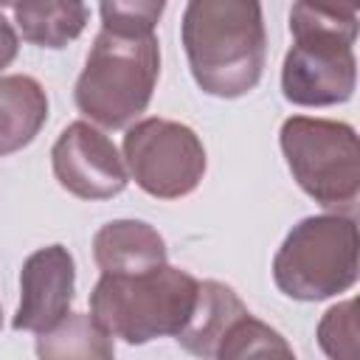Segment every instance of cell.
Returning <instances> with one entry per match:
<instances>
[{
    "instance_id": "obj_1",
    "label": "cell",
    "mask_w": 360,
    "mask_h": 360,
    "mask_svg": "<svg viewBox=\"0 0 360 360\" xmlns=\"http://www.w3.org/2000/svg\"><path fill=\"white\" fill-rule=\"evenodd\" d=\"M180 42L197 87L214 98L256 90L267 62L262 0H188Z\"/></svg>"
},
{
    "instance_id": "obj_2",
    "label": "cell",
    "mask_w": 360,
    "mask_h": 360,
    "mask_svg": "<svg viewBox=\"0 0 360 360\" xmlns=\"http://www.w3.org/2000/svg\"><path fill=\"white\" fill-rule=\"evenodd\" d=\"M292 45L281 65V93L298 107H332L357 84V8L335 0H292Z\"/></svg>"
},
{
    "instance_id": "obj_3",
    "label": "cell",
    "mask_w": 360,
    "mask_h": 360,
    "mask_svg": "<svg viewBox=\"0 0 360 360\" xmlns=\"http://www.w3.org/2000/svg\"><path fill=\"white\" fill-rule=\"evenodd\" d=\"M158 76L160 45L155 34L101 28L76 79L73 101L96 127L121 129L149 107Z\"/></svg>"
},
{
    "instance_id": "obj_4",
    "label": "cell",
    "mask_w": 360,
    "mask_h": 360,
    "mask_svg": "<svg viewBox=\"0 0 360 360\" xmlns=\"http://www.w3.org/2000/svg\"><path fill=\"white\" fill-rule=\"evenodd\" d=\"M200 281L172 264L143 273H101L90 292V315L107 335L141 346L155 338H177L194 312Z\"/></svg>"
},
{
    "instance_id": "obj_5",
    "label": "cell",
    "mask_w": 360,
    "mask_h": 360,
    "mask_svg": "<svg viewBox=\"0 0 360 360\" xmlns=\"http://www.w3.org/2000/svg\"><path fill=\"white\" fill-rule=\"evenodd\" d=\"M276 287L295 301L335 298L357 284V225L352 214L304 217L273 256Z\"/></svg>"
},
{
    "instance_id": "obj_6",
    "label": "cell",
    "mask_w": 360,
    "mask_h": 360,
    "mask_svg": "<svg viewBox=\"0 0 360 360\" xmlns=\"http://www.w3.org/2000/svg\"><path fill=\"white\" fill-rule=\"evenodd\" d=\"M292 180L318 205L352 214L360 197V146L354 127L329 118L290 115L278 132Z\"/></svg>"
},
{
    "instance_id": "obj_7",
    "label": "cell",
    "mask_w": 360,
    "mask_h": 360,
    "mask_svg": "<svg viewBox=\"0 0 360 360\" xmlns=\"http://www.w3.org/2000/svg\"><path fill=\"white\" fill-rule=\"evenodd\" d=\"M121 158L129 177L158 200L191 194L205 174V146L197 132L169 118H141L127 127Z\"/></svg>"
},
{
    "instance_id": "obj_8",
    "label": "cell",
    "mask_w": 360,
    "mask_h": 360,
    "mask_svg": "<svg viewBox=\"0 0 360 360\" xmlns=\"http://www.w3.org/2000/svg\"><path fill=\"white\" fill-rule=\"evenodd\" d=\"M51 166L56 183L79 200H110L129 183L124 158L93 121H73L59 132Z\"/></svg>"
},
{
    "instance_id": "obj_9",
    "label": "cell",
    "mask_w": 360,
    "mask_h": 360,
    "mask_svg": "<svg viewBox=\"0 0 360 360\" xmlns=\"http://www.w3.org/2000/svg\"><path fill=\"white\" fill-rule=\"evenodd\" d=\"M76 290V262L65 245L34 250L20 270V304L11 326L17 332H45L70 312Z\"/></svg>"
},
{
    "instance_id": "obj_10",
    "label": "cell",
    "mask_w": 360,
    "mask_h": 360,
    "mask_svg": "<svg viewBox=\"0 0 360 360\" xmlns=\"http://www.w3.org/2000/svg\"><path fill=\"white\" fill-rule=\"evenodd\" d=\"M93 259L101 273H143L166 264V242L143 219H112L96 231Z\"/></svg>"
},
{
    "instance_id": "obj_11",
    "label": "cell",
    "mask_w": 360,
    "mask_h": 360,
    "mask_svg": "<svg viewBox=\"0 0 360 360\" xmlns=\"http://www.w3.org/2000/svg\"><path fill=\"white\" fill-rule=\"evenodd\" d=\"M245 312L250 309L228 284L200 281L194 312L186 321V326L177 332V343L197 357H217L222 340Z\"/></svg>"
},
{
    "instance_id": "obj_12",
    "label": "cell",
    "mask_w": 360,
    "mask_h": 360,
    "mask_svg": "<svg viewBox=\"0 0 360 360\" xmlns=\"http://www.w3.org/2000/svg\"><path fill=\"white\" fill-rule=\"evenodd\" d=\"M48 121L45 87L25 73L0 76V158L28 146Z\"/></svg>"
},
{
    "instance_id": "obj_13",
    "label": "cell",
    "mask_w": 360,
    "mask_h": 360,
    "mask_svg": "<svg viewBox=\"0 0 360 360\" xmlns=\"http://www.w3.org/2000/svg\"><path fill=\"white\" fill-rule=\"evenodd\" d=\"M14 22L25 42L59 51L82 37L90 11L84 0H20L14 6Z\"/></svg>"
},
{
    "instance_id": "obj_14",
    "label": "cell",
    "mask_w": 360,
    "mask_h": 360,
    "mask_svg": "<svg viewBox=\"0 0 360 360\" xmlns=\"http://www.w3.org/2000/svg\"><path fill=\"white\" fill-rule=\"evenodd\" d=\"M37 354L45 360H70V357H98L110 360L115 354V338L90 315L68 312L51 329L37 335Z\"/></svg>"
},
{
    "instance_id": "obj_15",
    "label": "cell",
    "mask_w": 360,
    "mask_h": 360,
    "mask_svg": "<svg viewBox=\"0 0 360 360\" xmlns=\"http://www.w3.org/2000/svg\"><path fill=\"white\" fill-rule=\"evenodd\" d=\"M233 357H292V346L273 326L253 318V312H245L233 323L217 354V360H233Z\"/></svg>"
},
{
    "instance_id": "obj_16",
    "label": "cell",
    "mask_w": 360,
    "mask_h": 360,
    "mask_svg": "<svg viewBox=\"0 0 360 360\" xmlns=\"http://www.w3.org/2000/svg\"><path fill=\"white\" fill-rule=\"evenodd\" d=\"M318 343L323 354L335 360H357L360 335H357V304L354 298L338 301L329 307L318 323Z\"/></svg>"
},
{
    "instance_id": "obj_17",
    "label": "cell",
    "mask_w": 360,
    "mask_h": 360,
    "mask_svg": "<svg viewBox=\"0 0 360 360\" xmlns=\"http://www.w3.org/2000/svg\"><path fill=\"white\" fill-rule=\"evenodd\" d=\"M166 0H98L101 28L124 34H155Z\"/></svg>"
},
{
    "instance_id": "obj_18",
    "label": "cell",
    "mask_w": 360,
    "mask_h": 360,
    "mask_svg": "<svg viewBox=\"0 0 360 360\" xmlns=\"http://www.w3.org/2000/svg\"><path fill=\"white\" fill-rule=\"evenodd\" d=\"M17 51H20V37H17L14 25L0 14V70L17 59Z\"/></svg>"
},
{
    "instance_id": "obj_19",
    "label": "cell",
    "mask_w": 360,
    "mask_h": 360,
    "mask_svg": "<svg viewBox=\"0 0 360 360\" xmlns=\"http://www.w3.org/2000/svg\"><path fill=\"white\" fill-rule=\"evenodd\" d=\"M20 0H0V8H6V6H17Z\"/></svg>"
},
{
    "instance_id": "obj_20",
    "label": "cell",
    "mask_w": 360,
    "mask_h": 360,
    "mask_svg": "<svg viewBox=\"0 0 360 360\" xmlns=\"http://www.w3.org/2000/svg\"><path fill=\"white\" fill-rule=\"evenodd\" d=\"M0 326H3V312H0Z\"/></svg>"
}]
</instances>
